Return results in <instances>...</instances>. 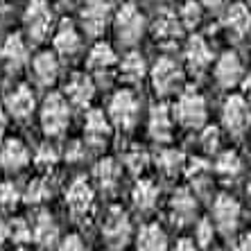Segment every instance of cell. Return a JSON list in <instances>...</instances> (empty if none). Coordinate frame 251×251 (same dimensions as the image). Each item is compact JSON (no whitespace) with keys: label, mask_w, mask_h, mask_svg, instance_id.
Returning <instances> with one entry per match:
<instances>
[{"label":"cell","mask_w":251,"mask_h":251,"mask_svg":"<svg viewBox=\"0 0 251 251\" xmlns=\"http://www.w3.org/2000/svg\"><path fill=\"white\" fill-rule=\"evenodd\" d=\"M25 32L32 41L41 43L54 34V9L48 0H29L23 12Z\"/></svg>","instance_id":"obj_1"},{"label":"cell","mask_w":251,"mask_h":251,"mask_svg":"<svg viewBox=\"0 0 251 251\" xmlns=\"http://www.w3.org/2000/svg\"><path fill=\"white\" fill-rule=\"evenodd\" d=\"M145 14L140 12L134 2H127L113 14V32H116L118 41L125 46H134L145 34Z\"/></svg>","instance_id":"obj_2"},{"label":"cell","mask_w":251,"mask_h":251,"mask_svg":"<svg viewBox=\"0 0 251 251\" xmlns=\"http://www.w3.org/2000/svg\"><path fill=\"white\" fill-rule=\"evenodd\" d=\"M175 120L181 127L188 129H199L206 123V100L201 93H197L195 88H188L183 91L179 98H176L175 104Z\"/></svg>","instance_id":"obj_3"},{"label":"cell","mask_w":251,"mask_h":251,"mask_svg":"<svg viewBox=\"0 0 251 251\" xmlns=\"http://www.w3.org/2000/svg\"><path fill=\"white\" fill-rule=\"evenodd\" d=\"M70 123V102L66 95L50 93L41 104V127L46 134L59 136Z\"/></svg>","instance_id":"obj_4"},{"label":"cell","mask_w":251,"mask_h":251,"mask_svg":"<svg viewBox=\"0 0 251 251\" xmlns=\"http://www.w3.org/2000/svg\"><path fill=\"white\" fill-rule=\"evenodd\" d=\"M79 23L88 36H100L113 23V12L109 0H84L79 7Z\"/></svg>","instance_id":"obj_5"},{"label":"cell","mask_w":251,"mask_h":251,"mask_svg":"<svg viewBox=\"0 0 251 251\" xmlns=\"http://www.w3.org/2000/svg\"><path fill=\"white\" fill-rule=\"evenodd\" d=\"M150 75H152V86L156 88L158 95L176 93L183 84V68L170 57L158 59L150 70Z\"/></svg>","instance_id":"obj_6"},{"label":"cell","mask_w":251,"mask_h":251,"mask_svg":"<svg viewBox=\"0 0 251 251\" xmlns=\"http://www.w3.org/2000/svg\"><path fill=\"white\" fill-rule=\"evenodd\" d=\"M109 118L120 129H131L138 120V100L131 91H118L109 100Z\"/></svg>","instance_id":"obj_7"},{"label":"cell","mask_w":251,"mask_h":251,"mask_svg":"<svg viewBox=\"0 0 251 251\" xmlns=\"http://www.w3.org/2000/svg\"><path fill=\"white\" fill-rule=\"evenodd\" d=\"M222 123L231 134H242L251 123V106L242 95H231L222 106Z\"/></svg>","instance_id":"obj_8"},{"label":"cell","mask_w":251,"mask_h":251,"mask_svg":"<svg viewBox=\"0 0 251 251\" xmlns=\"http://www.w3.org/2000/svg\"><path fill=\"white\" fill-rule=\"evenodd\" d=\"M183 34V25L176 16V12H161L152 23V36L158 46L170 48L175 46Z\"/></svg>","instance_id":"obj_9"},{"label":"cell","mask_w":251,"mask_h":251,"mask_svg":"<svg viewBox=\"0 0 251 251\" xmlns=\"http://www.w3.org/2000/svg\"><path fill=\"white\" fill-rule=\"evenodd\" d=\"M222 27L231 39L240 41L251 32V9L245 2H233L226 7V14L222 18Z\"/></svg>","instance_id":"obj_10"},{"label":"cell","mask_w":251,"mask_h":251,"mask_svg":"<svg viewBox=\"0 0 251 251\" xmlns=\"http://www.w3.org/2000/svg\"><path fill=\"white\" fill-rule=\"evenodd\" d=\"M52 46L54 52L61 54V57H75L82 50V32L77 29V25L73 21H61L54 27Z\"/></svg>","instance_id":"obj_11"},{"label":"cell","mask_w":251,"mask_h":251,"mask_svg":"<svg viewBox=\"0 0 251 251\" xmlns=\"http://www.w3.org/2000/svg\"><path fill=\"white\" fill-rule=\"evenodd\" d=\"M183 59H186V66L193 70V73L201 75L210 66V61H213V50H210L208 41H206L204 36L195 34L188 39L186 50H183Z\"/></svg>","instance_id":"obj_12"},{"label":"cell","mask_w":251,"mask_h":251,"mask_svg":"<svg viewBox=\"0 0 251 251\" xmlns=\"http://www.w3.org/2000/svg\"><path fill=\"white\" fill-rule=\"evenodd\" d=\"M242 61L235 52H222L220 59L215 61V70H213V75H215V82L220 84L222 88H231L242 79Z\"/></svg>","instance_id":"obj_13"},{"label":"cell","mask_w":251,"mask_h":251,"mask_svg":"<svg viewBox=\"0 0 251 251\" xmlns=\"http://www.w3.org/2000/svg\"><path fill=\"white\" fill-rule=\"evenodd\" d=\"M111 118L109 113L104 116V111H100V109H91L86 113V120H84V136L86 140L91 143L93 147H100L104 145L109 136H111Z\"/></svg>","instance_id":"obj_14"},{"label":"cell","mask_w":251,"mask_h":251,"mask_svg":"<svg viewBox=\"0 0 251 251\" xmlns=\"http://www.w3.org/2000/svg\"><path fill=\"white\" fill-rule=\"evenodd\" d=\"M64 91H66V100H68L73 106H88L95 95L93 77L86 75V73H75V75L66 82Z\"/></svg>","instance_id":"obj_15"},{"label":"cell","mask_w":251,"mask_h":251,"mask_svg":"<svg viewBox=\"0 0 251 251\" xmlns=\"http://www.w3.org/2000/svg\"><path fill=\"white\" fill-rule=\"evenodd\" d=\"M213 220H215L217 228L224 233H231L238 226L240 220V204L228 195H220L213 204Z\"/></svg>","instance_id":"obj_16"},{"label":"cell","mask_w":251,"mask_h":251,"mask_svg":"<svg viewBox=\"0 0 251 251\" xmlns=\"http://www.w3.org/2000/svg\"><path fill=\"white\" fill-rule=\"evenodd\" d=\"M5 104H7V111L12 113L14 118L25 120V118H29L32 113H34L36 98H34V93H32V88L25 86V84H21V86L12 88V93L7 95Z\"/></svg>","instance_id":"obj_17"},{"label":"cell","mask_w":251,"mask_h":251,"mask_svg":"<svg viewBox=\"0 0 251 251\" xmlns=\"http://www.w3.org/2000/svg\"><path fill=\"white\" fill-rule=\"evenodd\" d=\"M102 235L111 247L127 245L129 235H131V224L123 210H111V215L106 217L104 226H102Z\"/></svg>","instance_id":"obj_18"},{"label":"cell","mask_w":251,"mask_h":251,"mask_svg":"<svg viewBox=\"0 0 251 251\" xmlns=\"http://www.w3.org/2000/svg\"><path fill=\"white\" fill-rule=\"evenodd\" d=\"M0 61L9 70H18L27 61V43L21 34H9L0 46Z\"/></svg>","instance_id":"obj_19"},{"label":"cell","mask_w":251,"mask_h":251,"mask_svg":"<svg viewBox=\"0 0 251 251\" xmlns=\"http://www.w3.org/2000/svg\"><path fill=\"white\" fill-rule=\"evenodd\" d=\"M32 75H34L36 84L41 86H50L54 84V79L59 77V59L57 52H50V50H43L32 59Z\"/></svg>","instance_id":"obj_20"},{"label":"cell","mask_w":251,"mask_h":251,"mask_svg":"<svg viewBox=\"0 0 251 251\" xmlns=\"http://www.w3.org/2000/svg\"><path fill=\"white\" fill-rule=\"evenodd\" d=\"M116 50H113L111 43L106 41H98L91 50H88V57H86V66L93 75H104L109 70L116 66Z\"/></svg>","instance_id":"obj_21"},{"label":"cell","mask_w":251,"mask_h":251,"mask_svg":"<svg viewBox=\"0 0 251 251\" xmlns=\"http://www.w3.org/2000/svg\"><path fill=\"white\" fill-rule=\"evenodd\" d=\"M172 125H175V113H170L165 104H154L150 111V136L158 143L172 138Z\"/></svg>","instance_id":"obj_22"},{"label":"cell","mask_w":251,"mask_h":251,"mask_svg":"<svg viewBox=\"0 0 251 251\" xmlns=\"http://www.w3.org/2000/svg\"><path fill=\"white\" fill-rule=\"evenodd\" d=\"M66 204L75 215H84L93 206V188L86 179H77L66 193Z\"/></svg>","instance_id":"obj_23"},{"label":"cell","mask_w":251,"mask_h":251,"mask_svg":"<svg viewBox=\"0 0 251 251\" xmlns=\"http://www.w3.org/2000/svg\"><path fill=\"white\" fill-rule=\"evenodd\" d=\"M118 70H120V77H123L125 82L136 84L147 75V64H145V59H143V54L131 50V52H127L123 59H120Z\"/></svg>","instance_id":"obj_24"},{"label":"cell","mask_w":251,"mask_h":251,"mask_svg":"<svg viewBox=\"0 0 251 251\" xmlns=\"http://www.w3.org/2000/svg\"><path fill=\"white\" fill-rule=\"evenodd\" d=\"M27 161H29L27 147L16 138L7 140L5 145H2V150H0V163L5 165L7 170H21Z\"/></svg>","instance_id":"obj_25"},{"label":"cell","mask_w":251,"mask_h":251,"mask_svg":"<svg viewBox=\"0 0 251 251\" xmlns=\"http://www.w3.org/2000/svg\"><path fill=\"white\" fill-rule=\"evenodd\" d=\"M136 247H138V251H165L168 235L158 224H147V226L140 228Z\"/></svg>","instance_id":"obj_26"},{"label":"cell","mask_w":251,"mask_h":251,"mask_svg":"<svg viewBox=\"0 0 251 251\" xmlns=\"http://www.w3.org/2000/svg\"><path fill=\"white\" fill-rule=\"evenodd\" d=\"M32 238L41 247H50L57 240V224H54V220L48 213H41L36 217L34 226H32Z\"/></svg>","instance_id":"obj_27"},{"label":"cell","mask_w":251,"mask_h":251,"mask_svg":"<svg viewBox=\"0 0 251 251\" xmlns=\"http://www.w3.org/2000/svg\"><path fill=\"white\" fill-rule=\"evenodd\" d=\"M176 16L181 21L183 29H195L201 23V18H204V5L199 0H183Z\"/></svg>","instance_id":"obj_28"},{"label":"cell","mask_w":251,"mask_h":251,"mask_svg":"<svg viewBox=\"0 0 251 251\" xmlns=\"http://www.w3.org/2000/svg\"><path fill=\"white\" fill-rule=\"evenodd\" d=\"M120 176V165L113 161V158H102L98 165H95V179L102 188H113Z\"/></svg>","instance_id":"obj_29"},{"label":"cell","mask_w":251,"mask_h":251,"mask_svg":"<svg viewBox=\"0 0 251 251\" xmlns=\"http://www.w3.org/2000/svg\"><path fill=\"white\" fill-rule=\"evenodd\" d=\"M156 199H158V188L154 181L143 179V181L136 183V188H134L136 206H140V208H152V206L156 204Z\"/></svg>","instance_id":"obj_30"},{"label":"cell","mask_w":251,"mask_h":251,"mask_svg":"<svg viewBox=\"0 0 251 251\" xmlns=\"http://www.w3.org/2000/svg\"><path fill=\"white\" fill-rule=\"evenodd\" d=\"M195 206H197V201H195V197L188 193V190H179V193H175V197H172L175 217H179L181 222H186V220H190V217L195 215Z\"/></svg>","instance_id":"obj_31"},{"label":"cell","mask_w":251,"mask_h":251,"mask_svg":"<svg viewBox=\"0 0 251 251\" xmlns=\"http://www.w3.org/2000/svg\"><path fill=\"white\" fill-rule=\"evenodd\" d=\"M183 165H186V158H183L181 152H176V150H163V152L158 154V168L163 170L165 175L181 172Z\"/></svg>","instance_id":"obj_32"},{"label":"cell","mask_w":251,"mask_h":251,"mask_svg":"<svg viewBox=\"0 0 251 251\" xmlns=\"http://www.w3.org/2000/svg\"><path fill=\"white\" fill-rule=\"evenodd\" d=\"M240 168H242V161H240V156L235 152H224V154H220V158L215 161V170L222 176H226V179L238 175Z\"/></svg>","instance_id":"obj_33"},{"label":"cell","mask_w":251,"mask_h":251,"mask_svg":"<svg viewBox=\"0 0 251 251\" xmlns=\"http://www.w3.org/2000/svg\"><path fill=\"white\" fill-rule=\"evenodd\" d=\"M48 195H50V188H48V183L43 181V179H36V181L29 183L25 199H27V201H32V204H39V201H43Z\"/></svg>","instance_id":"obj_34"},{"label":"cell","mask_w":251,"mask_h":251,"mask_svg":"<svg viewBox=\"0 0 251 251\" xmlns=\"http://www.w3.org/2000/svg\"><path fill=\"white\" fill-rule=\"evenodd\" d=\"M125 163H127V168L131 170V172H140V170L147 165V154L143 152V150H129V152L125 154Z\"/></svg>","instance_id":"obj_35"},{"label":"cell","mask_w":251,"mask_h":251,"mask_svg":"<svg viewBox=\"0 0 251 251\" xmlns=\"http://www.w3.org/2000/svg\"><path fill=\"white\" fill-rule=\"evenodd\" d=\"M36 163L41 165V168H52L54 163H57V158H59V154H57V150L54 147H50V145H41L39 150H36Z\"/></svg>","instance_id":"obj_36"},{"label":"cell","mask_w":251,"mask_h":251,"mask_svg":"<svg viewBox=\"0 0 251 251\" xmlns=\"http://www.w3.org/2000/svg\"><path fill=\"white\" fill-rule=\"evenodd\" d=\"M9 233H12L14 242H21V245H23V242H29V240H34V238H32V226H27L23 220L14 222L12 228H9Z\"/></svg>","instance_id":"obj_37"},{"label":"cell","mask_w":251,"mask_h":251,"mask_svg":"<svg viewBox=\"0 0 251 251\" xmlns=\"http://www.w3.org/2000/svg\"><path fill=\"white\" fill-rule=\"evenodd\" d=\"M16 201H18V188L14 183H2L0 186V204L5 208H12V206H16Z\"/></svg>","instance_id":"obj_38"},{"label":"cell","mask_w":251,"mask_h":251,"mask_svg":"<svg viewBox=\"0 0 251 251\" xmlns=\"http://www.w3.org/2000/svg\"><path fill=\"white\" fill-rule=\"evenodd\" d=\"M201 145H204L208 152H213V150L220 145V131H217L215 127H206L204 134H201Z\"/></svg>","instance_id":"obj_39"},{"label":"cell","mask_w":251,"mask_h":251,"mask_svg":"<svg viewBox=\"0 0 251 251\" xmlns=\"http://www.w3.org/2000/svg\"><path fill=\"white\" fill-rule=\"evenodd\" d=\"M197 240L201 247H206L210 240H213V224H210L208 220H201V222L197 224Z\"/></svg>","instance_id":"obj_40"},{"label":"cell","mask_w":251,"mask_h":251,"mask_svg":"<svg viewBox=\"0 0 251 251\" xmlns=\"http://www.w3.org/2000/svg\"><path fill=\"white\" fill-rule=\"evenodd\" d=\"M59 251H84V245H82V240L77 238V235H68V238L61 242Z\"/></svg>","instance_id":"obj_41"},{"label":"cell","mask_w":251,"mask_h":251,"mask_svg":"<svg viewBox=\"0 0 251 251\" xmlns=\"http://www.w3.org/2000/svg\"><path fill=\"white\" fill-rule=\"evenodd\" d=\"M66 156H68V161H77V158H82L84 156V147L79 145V143H73V145L68 147Z\"/></svg>","instance_id":"obj_42"},{"label":"cell","mask_w":251,"mask_h":251,"mask_svg":"<svg viewBox=\"0 0 251 251\" xmlns=\"http://www.w3.org/2000/svg\"><path fill=\"white\" fill-rule=\"evenodd\" d=\"M238 251H251V233H245L238 242Z\"/></svg>","instance_id":"obj_43"},{"label":"cell","mask_w":251,"mask_h":251,"mask_svg":"<svg viewBox=\"0 0 251 251\" xmlns=\"http://www.w3.org/2000/svg\"><path fill=\"white\" fill-rule=\"evenodd\" d=\"M175 251H197V247H195V242H190V240H181Z\"/></svg>","instance_id":"obj_44"},{"label":"cell","mask_w":251,"mask_h":251,"mask_svg":"<svg viewBox=\"0 0 251 251\" xmlns=\"http://www.w3.org/2000/svg\"><path fill=\"white\" fill-rule=\"evenodd\" d=\"M204 7H208V9H220V7L226 2V0H199Z\"/></svg>","instance_id":"obj_45"},{"label":"cell","mask_w":251,"mask_h":251,"mask_svg":"<svg viewBox=\"0 0 251 251\" xmlns=\"http://www.w3.org/2000/svg\"><path fill=\"white\" fill-rule=\"evenodd\" d=\"M242 88H245V93H247V98L251 100V73L249 75L245 77V79H242Z\"/></svg>","instance_id":"obj_46"},{"label":"cell","mask_w":251,"mask_h":251,"mask_svg":"<svg viewBox=\"0 0 251 251\" xmlns=\"http://www.w3.org/2000/svg\"><path fill=\"white\" fill-rule=\"evenodd\" d=\"M7 235H9V228H7V224L0 220V245H2V242L7 240Z\"/></svg>","instance_id":"obj_47"},{"label":"cell","mask_w":251,"mask_h":251,"mask_svg":"<svg viewBox=\"0 0 251 251\" xmlns=\"http://www.w3.org/2000/svg\"><path fill=\"white\" fill-rule=\"evenodd\" d=\"M5 129H7V116H5V111L0 109V138L5 134Z\"/></svg>","instance_id":"obj_48"},{"label":"cell","mask_w":251,"mask_h":251,"mask_svg":"<svg viewBox=\"0 0 251 251\" xmlns=\"http://www.w3.org/2000/svg\"><path fill=\"white\" fill-rule=\"evenodd\" d=\"M247 195H249V199H251V179H249V183H247Z\"/></svg>","instance_id":"obj_49"},{"label":"cell","mask_w":251,"mask_h":251,"mask_svg":"<svg viewBox=\"0 0 251 251\" xmlns=\"http://www.w3.org/2000/svg\"><path fill=\"white\" fill-rule=\"evenodd\" d=\"M9 2H12V0H0V7H7Z\"/></svg>","instance_id":"obj_50"},{"label":"cell","mask_w":251,"mask_h":251,"mask_svg":"<svg viewBox=\"0 0 251 251\" xmlns=\"http://www.w3.org/2000/svg\"><path fill=\"white\" fill-rule=\"evenodd\" d=\"M61 2H66V5H73V2H77V0H61Z\"/></svg>","instance_id":"obj_51"}]
</instances>
